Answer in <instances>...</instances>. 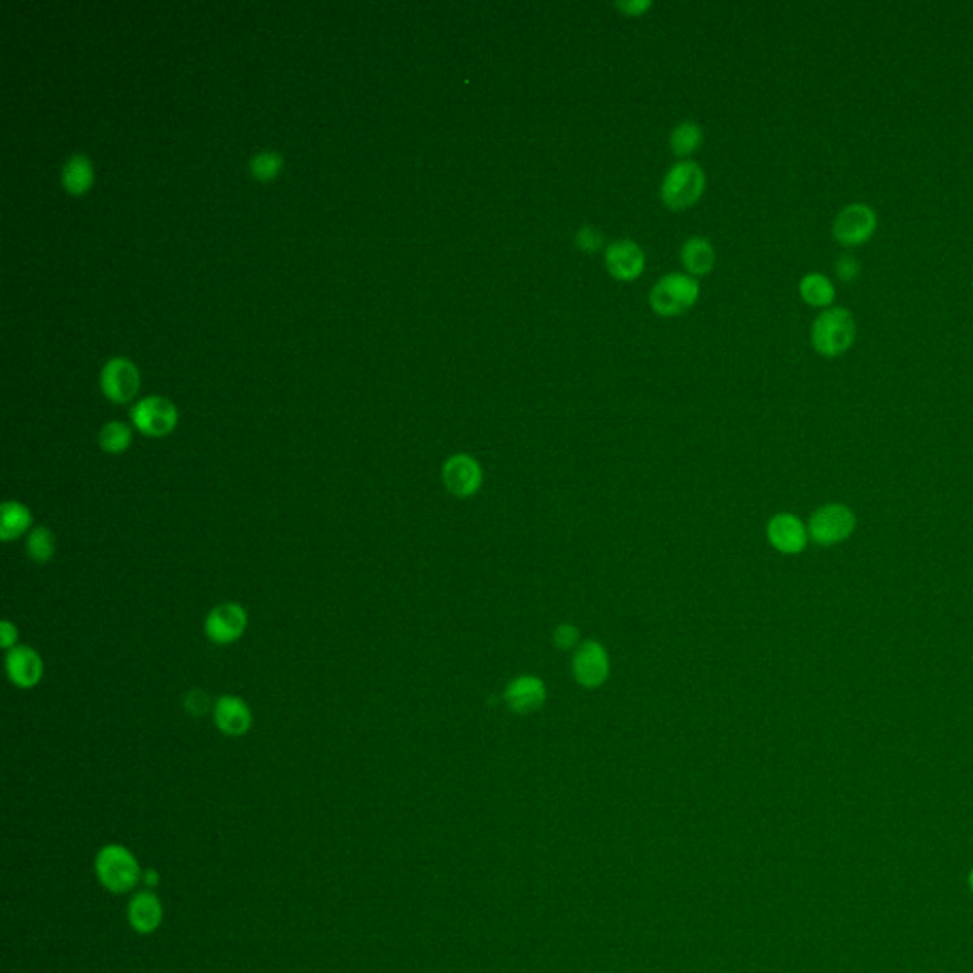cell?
<instances>
[{"label": "cell", "mask_w": 973, "mask_h": 973, "mask_svg": "<svg viewBox=\"0 0 973 973\" xmlns=\"http://www.w3.org/2000/svg\"><path fill=\"white\" fill-rule=\"evenodd\" d=\"M715 261H717L715 248L704 236L688 238L681 248V263L687 270V274L694 278L707 276L715 267Z\"/></svg>", "instance_id": "18"}, {"label": "cell", "mask_w": 973, "mask_h": 973, "mask_svg": "<svg viewBox=\"0 0 973 973\" xmlns=\"http://www.w3.org/2000/svg\"><path fill=\"white\" fill-rule=\"evenodd\" d=\"M554 639L557 647L571 649V647L576 645V641H578V630L574 626H571V624H563V626H559L555 630Z\"/></svg>", "instance_id": "30"}, {"label": "cell", "mask_w": 973, "mask_h": 973, "mask_svg": "<svg viewBox=\"0 0 973 973\" xmlns=\"http://www.w3.org/2000/svg\"><path fill=\"white\" fill-rule=\"evenodd\" d=\"M128 920L137 934H153L162 922V903L153 892H139L128 905Z\"/></svg>", "instance_id": "17"}, {"label": "cell", "mask_w": 973, "mask_h": 973, "mask_svg": "<svg viewBox=\"0 0 973 973\" xmlns=\"http://www.w3.org/2000/svg\"><path fill=\"white\" fill-rule=\"evenodd\" d=\"M856 335V318L844 306H829L821 310L810 329L812 346L823 358H839L846 354L856 343Z\"/></svg>", "instance_id": "1"}, {"label": "cell", "mask_w": 973, "mask_h": 973, "mask_svg": "<svg viewBox=\"0 0 973 973\" xmlns=\"http://www.w3.org/2000/svg\"><path fill=\"white\" fill-rule=\"evenodd\" d=\"M96 873L99 882L113 894H126L134 890L143 875L134 854L120 844H109L99 850Z\"/></svg>", "instance_id": "4"}, {"label": "cell", "mask_w": 973, "mask_h": 973, "mask_svg": "<svg viewBox=\"0 0 973 973\" xmlns=\"http://www.w3.org/2000/svg\"><path fill=\"white\" fill-rule=\"evenodd\" d=\"M16 641H18V628H16V624L4 620L0 624V643H2V647L6 650L14 649V647H18Z\"/></svg>", "instance_id": "31"}, {"label": "cell", "mask_w": 973, "mask_h": 973, "mask_svg": "<svg viewBox=\"0 0 973 973\" xmlns=\"http://www.w3.org/2000/svg\"><path fill=\"white\" fill-rule=\"evenodd\" d=\"M61 183L73 196H82L94 185V166L88 156L73 154L61 170Z\"/></svg>", "instance_id": "19"}, {"label": "cell", "mask_w": 973, "mask_h": 973, "mask_svg": "<svg viewBox=\"0 0 973 973\" xmlns=\"http://www.w3.org/2000/svg\"><path fill=\"white\" fill-rule=\"evenodd\" d=\"M31 523H33V516H31V510L25 504L16 502V500H8V502L2 504V508H0V538L4 542H10V540H16L21 535H25L31 529Z\"/></svg>", "instance_id": "21"}, {"label": "cell", "mask_w": 973, "mask_h": 973, "mask_svg": "<svg viewBox=\"0 0 973 973\" xmlns=\"http://www.w3.org/2000/svg\"><path fill=\"white\" fill-rule=\"evenodd\" d=\"M6 673L16 687H37L44 673V664L39 652L31 647H14L8 650Z\"/></svg>", "instance_id": "14"}, {"label": "cell", "mask_w": 973, "mask_h": 973, "mask_svg": "<svg viewBox=\"0 0 973 973\" xmlns=\"http://www.w3.org/2000/svg\"><path fill=\"white\" fill-rule=\"evenodd\" d=\"M27 555L37 563H48L56 555V536L48 527H35L25 542Z\"/></svg>", "instance_id": "24"}, {"label": "cell", "mask_w": 973, "mask_h": 973, "mask_svg": "<svg viewBox=\"0 0 973 973\" xmlns=\"http://www.w3.org/2000/svg\"><path fill=\"white\" fill-rule=\"evenodd\" d=\"M706 183V172L698 162L681 160L666 173L660 187V198L669 210H688L702 198Z\"/></svg>", "instance_id": "2"}, {"label": "cell", "mask_w": 973, "mask_h": 973, "mask_svg": "<svg viewBox=\"0 0 973 973\" xmlns=\"http://www.w3.org/2000/svg\"><path fill=\"white\" fill-rule=\"evenodd\" d=\"M605 267L618 282H635L647 267L643 248L630 238L612 242L605 249Z\"/></svg>", "instance_id": "9"}, {"label": "cell", "mask_w": 973, "mask_h": 973, "mask_svg": "<svg viewBox=\"0 0 973 973\" xmlns=\"http://www.w3.org/2000/svg\"><path fill=\"white\" fill-rule=\"evenodd\" d=\"M970 888H972V892H973V869H972V873H970Z\"/></svg>", "instance_id": "33"}, {"label": "cell", "mask_w": 973, "mask_h": 973, "mask_svg": "<svg viewBox=\"0 0 973 973\" xmlns=\"http://www.w3.org/2000/svg\"><path fill=\"white\" fill-rule=\"evenodd\" d=\"M799 293H801V299L806 305L823 308V310L833 306L835 299H837L835 284L831 282V278H827L825 274H820V272L804 274L801 282H799Z\"/></svg>", "instance_id": "20"}, {"label": "cell", "mask_w": 973, "mask_h": 973, "mask_svg": "<svg viewBox=\"0 0 973 973\" xmlns=\"http://www.w3.org/2000/svg\"><path fill=\"white\" fill-rule=\"evenodd\" d=\"M702 145H704V130L692 120H683L669 135L671 153L683 160H688V156L696 153Z\"/></svg>", "instance_id": "22"}, {"label": "cell", "mask_w": 973, "mask_h": 973, "mask_svg": "<svg viewBox=\"0 0 973 973\" xmlns=\"http://www.w3.org/2000/svg\"><path fill=\"white\" fill-rule=\"evenodd\" d=\"M206 635L217 645H230L248 630V612L238 603H221L206 618Z\"/></svg>", "instance_id": "10"}, {"label": "cell", "mask_w": 973, "mask_h": 973, "mask_svg": "<svg viewBox=\"0 0 973 973\" xmlns=\"http://www.w3.org/2000/svg\"><path fill=\"white\" fill-rule=\"evenodd\" d=\"M614 6L620 12H624V16L639 18L641 14L649 12L650 8H652V2L650 0H622V2H616Z\"/></svg>", "instance_id": "29"}, {"label": "cell", "mask_w": 973, "mask_h": 973, "mask_svg": "<svg viewBox=\"0 0 973 973\" xmlns=\"http://www.w3.org/2000/svg\"><path fill=\"white\" fill-rule=\"evenodd\" d=\"M179 420L177 407L162 396H149L135 403L132 409V422L135 428L147 438H166L170 436Z\"/></svg>", "instance_id": "6"}, {"label": "cell", "mask_w": 973, "mask_h": 973, "mask_svg": "<svg viewBox=\"0 0 973 973\" xmlns=\"http://www.w3.org/2000/svg\"><path fill=\"white\" fill-rule=\"evenodd\" d=\"M185 709L194 717L206 715L210 709H213L210 696L204 690H191L185 698Z\"/></svg>", "instance_id": "28"}, {"label": "cell", "mask_w": 973, "mask_h": 973, "mask_svg": "<svg viewBox=\"0 0 973 973\" xmlns=\"http://www.w3.org/2000/svg\"><path fill=\"white\" fill-rule=\"evenodd\" d=\"M546 700V687L533 675L514 679L506 688V702L516 713H533Z\"/></svg>", "instance_id": "16"}, {"label": "cell", "mask_w": 973, "mask_h": 973, "mask_svg": "<svg viewBox=\"0 0 973 973\" xmlns=\"http://www.w3.org/2000/svg\"><path fill=\"white\" fill-rule=\"evenodd\" d=\"M856 529V516L848 506L829 504L810 517L808 531L812 540L821 546H833L844 542Z\"/></svg>", "instance_id": "7"}, {"label": "cell", "mask_w": 973, "mask_h": 973, "mask_svg": "<svg viewBox=\"0 0 973 973\" xmlns=\"http://www.w3.org/2000/svg\"><path fill=\"white\" fill-rule=\"evenodd\" d=\"M573 673L580 685L599 687L609 675L607 650L595 641H586L574 654Z\"/></svg>", "instance_id": "11"}, {"label": "cell", "mask_w": 973, "mask_h": 973, "mask_svg": "<svg viewBox=\"0 0 973 973\" xmlns=\"http://www.w3.org/2000/svg\"><path fill=\"white\" fill-rule=\"evenodd\" d=\"M213 721L215 726L230 738L244 736L251 728L253 715L248 704L232 694L221 696L213 706Z\"/></svg>", "instance_id": "13"}, {"label": "cell", "mask_w": 973, "mask_h": 973, "mask_svg": "<svg viewBox=\"0 0 973 973\" xmlns=\"http://www.w3.org/2000/svg\"><path fill=\"white\" fill-rule=\"evenodd\" d=\"M603 242H605L603 234L592 225H584L582 229L576 232V246L586 253L599 251L603 248Z\"/></svg>", "instance_id": "27"}, {"label": "cell", "mask_w": 973, "mask_h": 973, "mask_svg": "<svg viewBox=\"0 0 973 973\" xmlns=\"http://www.w3.org/2000/svg\"><path fill=\"white\" fill-rule=\"evenodd\" d=\"M132 428L120 420L107 422L99 432V447L109 455H122L132 445Z\"/></svg>", "instance_id": "23"}, {"label": "cell", "mask_w": 973, "mask_h": 973, "mask_svg": "<svg viewBox=\"0 0 973 973\" xmlns=\"http://www.w3.org/2000/svg\"><path fill=\"white\" fill-rule=\"evenodd\" d=\"M99 382L107 400L128 403L137 396L141 377L134 362H130L128 358H113L105 363Z\"/></svg>", "instance_id": "8"}, {"label": "cell", "mask_w": 973, "mask_h": 973, "mask_svg": "<svg viewBox=\"0 0 973 973\" xmlns=\"http://www.w3.org/2000/svg\"><path fill=\"white\" fill-rule=\"evenodd\" d=\"M700 299V284L687 272H669L650 289L649 305L658 316H681Z\"/></svg>", "instance_id": "3"}, {"label": "cell", "mask_w": 973, "mask_h": 973, "mask_svg": "<svg viewBox=\"0 0 973 973\" xmlns=\"http://www.w3.org/2000/svg\"><path fill=\"white\" fill-rule=\"evenodd\" d=\"M859 272H861V265H859L858 257L852 255V253H844L835 261V274H837L840 282L848 284V282L858 280Z\"/></svg>", "instance_id": "26"}, {"label": "cell", "mask_w": 973, "mask_h": 973, "mask_svg": "<svg viewBox=\"0 0 973 973\" xmlns=\"http://www.w3.org/2000/svg\"><path fill=\"white\" fill-rule=\"evenodd\" d=\"M768 540L782 554H799L806 546V529L799 517L780 514L768 523Z\"/></svg>", "instance_id": "15"}, {"label": "cell", "mask_w": 973, "mask_h": 973, "mask_svg": "<svg viewBox=\"0 0 973 973\" xmlns=\"http://www.w3.org/2000/svg\"><path fill=\"white\" fill-rule=\"evenodd\" d=\"M878 215L865 202H852L837 213L833 221V238L844 248H856L877 232Z\"/></svg>", "instance_id": "5"}, {"label": "cell", "mask_w": 973, "mask_h": 973, "mask_svg": "<svg viewBox=\"0 0 973 973\" xmlns=\"http://www.w3.org/2000/svg\"><path fill=\"white\" fill-rule=\"evenodd\" d=\"M141 880H143V884H145L147 888H154V886L158 884V873L153 871V869H149V871H145V873L141 875Z\"/></svg>", "instance_id": "32"}, {"label": "cell", "mask_w": 973, "mask_h": 973, "mask_svg": "<svg viewBox=\"0 0 973 973\" xmlns=\"http://www.w3.org/2000/svg\"><path fill=\"white\" fill-rule=\"evenodd\" d=\"M282 170H284V156L276 151H261L249 162V172L253 175V179L261 183L274 181Z\"/></svg>", "instance_id": "25"}, {"label": "cell", "mask_w": 973, "mask_h": 973, "mask_svg": "<svg viewBox=\"0 0 973 973\" xmlns=\"http://www.w3.org/2000/svg\"><path fill=\"white\" fill-rule=\"evenodd\" d=\"M443 483L455 497H472L481 485V468L470 455H455L443 466Z\"/></svg>", "instance_id": "12"}]
</instances>
